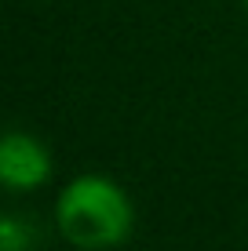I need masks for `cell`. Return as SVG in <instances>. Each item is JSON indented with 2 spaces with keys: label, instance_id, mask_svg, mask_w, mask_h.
<instances>
[{
  "label": "cell",
  "instance_id": "cell-1",
  "mask_svg": "<svg viewBox=\"0 0 248 251\" xmlns=\"http://www.w3.org/2000/svg\"><path fill=\"white\" fill-rule=\"evenodd\" d=\"M58 233L81 251L121 248L135 229V207L113 178L106 175H77L62 186L55 207Z\"/></svg>",
  "mask_w": 248,
  "mask_h": 251
},
{
  "label": "cell",
  "instance_id": "cell-2",
  "mask_svg": "<svg viewBox=\"0 0 248 251\" xmlns=\"http://www.w3.org/2000/svg\"><path fill=\"white\" fill-rule=\"evenodd\" d=\"M51 168H55L51 153L37 135L19 131V127H11L4 135V142H0V178H4L7 189L26 193V189L44 186L51 178Z\"/></svg>",
  "mask_w": 248,
  "mask_h": 251
},
{
  "label": "cell",
  "instance_id": "cell-3",
  "mask_svg": "<svg viewBox=\"0 0 248 251\" xmlns=\"http://www.w3.org/2000/svg\"><path fill=\"white\" fill-rule=\"evenodd\" d=\"M33 244V226L22 215H4L0 222V251H29Z\"/></svg>",
  "mask_w": 248,
  "mask_h": 251
},
{
  "label": "cell",
  "instance_id": "cell-4",
  "mask_svg": "<svg viewBox=\"0 0 248 251\" xmlns=\"http://www.w3.org/2000/svg\"><path fill=\"white\" fill-rule=\"evenodd\" d=\"M241 4H245V11H248V0H241Z\"/></svg>",
  "mask_w": 248,
  "mask_h": 251
}]
</instances>
